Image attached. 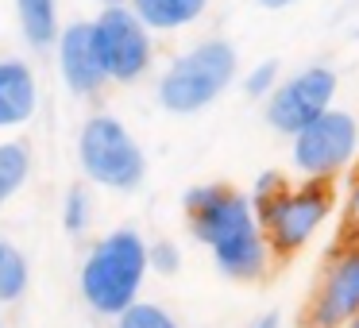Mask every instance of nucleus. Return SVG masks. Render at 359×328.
<instances>
[{
  "instance_id": "nucleus-2",
  "label": "nucleus",
  "mask_w": 359,
  "mask_h": 328,
  "mask_svg": "<svg viewBox=\"0 0 359 328\" xmlns=\"http://www.w3.org/2000/svg\"><path fill=\"white\" fill-rule=\"evenodd\" d=\"M147 247L151 243L135 228H112L86 251L78 271V294L97 317L116 320L135 301H143V282L151 274Z\"/></svg>"
},
{
  "instance_id": "nucleus-21",
  "label": "nucleus",
  "mask_w": 359,
  "mask_h": 328,
  "mask_svg": "<svg viewBox=\"0 0 359 328\" xmlns=\"http://www.w3.org/2000/svg\"><path fill=\"white\" fill-rule=\"evenodd\" d=\"M248 328H282V317L278 313H263V317H255Z\"/></svg>"
},
{
  "instance_id": "nucleus-15",
  "label": "nucleus",
  "mask_w": 359,
  "mask_h": 328,
  "mask_svg": "<svg viewBox=\"0 0 359 328\" xmlns=\"http://www.w3.org/2000/svg\"><path fill=\"white\" fill-rule=\"evenodd\" d=\"M32 286V266H27V255L16 247L12 240L0 235V305H12L27 294Z\"/></svg>"
},
{
  "instance_id": "nucleus-20",
  "label": "nucleus",
  "mask_w": 359,
  "mask_h": 328,
  "mask_svg": "<svg viewBox=\"0 0 359 328\" xmlns=\"http://www.w3.org/2000/svg\"><path fill=\"white\" fill-rule=\"evenodd\" d=\"M344 228H348V240L359 243V166L348 182V193H344Z\"/></svg>"
},
{
  "instance_id": "nucleus-19",
  "label": "nucleus",
  "mask_w": 359,
  "mask_h": 328,
  "mask_svg": "<svg viewBox=\"0 0 359 328\" xmlns=\"http://www.w3.org/2000/svg\"><path fill=\"white\" fill-rule=\"evenodd\" d=\"M147 263H151V271L163 274V278L178 274V266H182V251H178V243H170V240H155V243L147 247Z\"/></svg>"
},
{
  "instance_id": "nucleus-6",
  "label": "nucleus",
  "mask_w": 359,
  "mask_h": 328,
  "mask_svg": "<svg viewBox=\"0 0 359 328\" xmlns=\"http://www.w3.org/2000/svg\"><path fill=\"white\" fill-rule=\"evenodd\" d=\"M93 47L101 58V70L116 86H135L155 62V35L140 24L132 8H101L93 20Z\"/></svg>"
},
{
  "instance_id": "nucleus-24",
  "label": "nucleus",
  "mask_w": 359,
  "mask_h": 328,
  "mask_svg": "<svg viewBox=\"0 0 359 328\" xmlns=\"http://www.w3.org/2000/svg\"><path fill=\"white\" fill-rule=\"evenodd\" d=\"M348 328H359V317H355V320H351V324H348Z\"/></svg>"
},
{
  "instance_id": "nucleus-25",
  "label": "nucleus",
  "mask_w": 359,
  "mask_h": 328,
  "mask_svg": "<svg viewBox=\"0 0 359 328\" xmlns=\"http://www.w3.org/2000/svg\"><path fill=\"white\" fill-rule=\"evenodd\" d=\"M0 328H4V324H0Z\"/></svg>"
},
{
  "instance_id": "nucleus-17",
  "label": "nucleus",
  "mask_w": 359,
  "mask_h": 328,
  "mask_svg": "<svg viewBox=\"0 0 359 328\" xmlns=\"http://www.w3.org/2000/svg\"><path fill=\"white\" fill-rule=\"evenodd\" d=\"M93 224V193L86 186H70L62 197V228L70 235H86Z\"/></svg>"
},
{
  "instance_id": "nucleus-13",
  "label": "nucleus",
  "mask_w": 359,
  "mask_h": 328,
  "mask_svg": "<svg viewBox=\"0 0 359 328\" xmlns=\"http://www.w3.org/2000/svg\"><path fill=\"white\" fill-rule=\"evenodd\" d=\"M16 20L32 50H50L62 35L58 27V0H16Z\"/></svg>"
},
{
  "instance_id": "nucleus-4",
  "label": "nucleus",
  "mask_w": 359,
  "mask_h": 328,
  "mask_svg": "<svg viewBox=\"0 0 359 328\" xmlns=\"http://www.w3.org/2000/svg\"><path fill=\"white\" fill-rule=\"evenodd\" d=\"M240 74V55L228 39H201L186 47L158 78V104L170 116H194L228 93Z\"/></svg>"
},
{
  "instance_id": "nucleus-1",
  "label": "nucleus",
  "mask_w": 359,
  "mask_h": 328,
  "mask_svg": "<svg viewBox=\"0 0 359 328\" xmlns=\"http://www.w3.org/2000/svg\"><path fill=\"white\" fill-rule=\"evenodd\" d=\"M182 209H186L189 235L212 255L224 278L259 282L271 271L274 251L266 243L248 193L224 186V182H205V186L186 189Z\"/></svg>"
},
{
  "instance_id": "nucleus-16",
  "label": "nucleus",
  "mask_w": 359,
  "mask_h": 328,
  "mask_svg": "<svg viewBox=\"0 0 359 328\" xmlns=\"http://www.w3.org/2000/svg\"><path fill=\"white\" fill-rule=\"evenodd\" d=\"M112 328H182V320L158 301H135L124 317L112 320Z\"/></svg>"
},
{
  "instance_id": "nucleus-9",
  "label": "nucleus",
  "mask_w": 359,
  "mask_h": 328,
  "mask_svg": "<svg viewBox=\"0 0 359 328\" xmlns=\"http://www.w3.org/2000/svg\"><path fill=\"white\" fill-rule=\"evenodd\" d=\"M359 317V243L348 240L328 255L320 282L309 297V328H348Z\"/></svg>"
},
{
  "instance_id": "nucleus-22",
  "label": "nucleus",
  "mask_w": 359,
  "mask_h": 328,
  "mask_svg": "<svg viewBox=\"0 0 359 328\" xmlns=\"http://www.w3.org/2000/svg\"><path fill=\"white\" fill-rule=\"evenodd\" d=\"M255 4L266 12H282V8H290V4H297V0H255Z\"/></svg>"
},
{
  "instance_id": "nucleus-23",
  "label": "nucleus",
  "mask_w": 359,
  "mask_h": 328,
  "mask_svg": "<svg viewBox=\"0 0 359 328\" xmlns=\"http://www.w3.org/2000/svg\"><path fill=\"white\" fill-rule=\"evenodd\" d=\"M97 4H101V8H124L128 0H97Z\"/></svg>"
},
{
  "instance_id": "nucleus-8",
  "label": "nucleus",
  "mask_w": 359,
  "mask_h": 328,
  "mask_svg": "<svg viewBox=\"0 0 359 328\" xmlns=\"http://www.w3.org/2000/svg\"><path fill=\"white\" fill-rule=\"evenodd\" d=\"M336 89H340V81H336L332 66H305L294 78H282V86L266 97V124L278 135L294 139L313 120L332 112Z\"/></svg>"
},
{
  "instance_id": "nucleus-10",
  "label": "nucleus",
  "mask_w": 359,
  "mask_h": 328,
  "mask_svg": "<svg viewBox=\"0 0 359 328\" xmlns=\"http://www.w3.org/2000/svg\"><path fill=\"white\" fill-rule=\"evenodd\" d=\"M55 55H58V74H62L70 93L93 97L109 86V78L101 70V58H97V47H93L89 20H74V24L62 27V35L55 43Z\"/></svg>"
},
{
  "instance_id": "nucleus-14",
  "label": "nucleus",
  "mask_w": 359,
  "mask_h": 328,
  "mask_svg": "<svg viewBox=\"0 0 359 328\" xmlns=\"http://www.w3.org/2000/svg\"><path fill=\"white\" fill-rule=\"evenodd\" d=\"M32 178V147L20 139H0V209Z\"/></svg>"
},
{
  "instance_id": "nucleus-18",
  "label": "nucleus",
  "mask_w": 359,
  "mask_h": 328,
  "mask_svg": "<svg viewBox=\"0 0 359 328\" xmlns=\"http://www.w3.org/2000/svg\"><path fill=\"white\" fill-rule=\"evenodd\" d=\"M278 86H282V70H278L274 58L259 62L255 70H248V78H243V93L248 97H271Z\"/></svg>"
},
{
  "instance_id": "nucleus-7",
  "label": "nucleus",
  "mask_w": 359,
  "mask_h": 328,
  "mask_svg": "<svg viewBox=\"0 0 359 328\" xmlns=\"http://www.w3.org/2000/svg\"><path fill=\"white\" fill-rule=\"evenodd\" d=\"M359 155V120L344 109L325 112L290 139V163L305 182H332Z\"/></svg>"
},
{
  "instance_id": "nucleus-5",
  "label": "nucleus",
  "mask_w": 359,
  "mask_h": 328,
  "mask_svg": "<svg viewBox=\"0 0 359 328\" xmlns=\"http://www.w3.org/2000/svg\"><path fill=\"white\" fill-rule=\"evenodd\" d=\"M78 166L93 186L112 193H135L147 178V155L140 139L112 112H93L78 128Z\"/></svg>"
},
{
  "instance_id": "nucleus-3",
  "label": "nucleus",
  "mask_w": 359,
  "mask_h": 328,
  "mask_svg": "<svg viewBox=\"0 0 359 328\" xmlns=\"http://www.w3.org/2000/svg\"><path fill=\"white\" fill-rule=\"evenodd\" d=\"M251 205L263 224V235L278 259H290L325 228V220L336 209L332 182H297L290 186L282 174L266 170L251 186Z\"/></svg>"
},
{
  "instance_id": "nucleus-12",
  "label": "nucleus",
  "mask_w": 359,
  "mask_h": 328,
  "mask_svg": "<svg viewBox=\"0 0 359 328\" xmlns=\"http://www.w3.org/2000/svg\"><path fill=\"white\" fill-rule=\"evenodd\" d=\"M128 8L140 16V24L147 27L151 35L163 32H182V27L197 24L209 8V0H128Z\"/></svg>"
},
{
  "instance_id": "nucleus-11",
  "label": "nucleus",
  "mask_w": 359,
  "mask_h": 328,
  "mask_svg": "<svg viewBox=\"0 0 359 328\" xmlns=\"http://www.w3.org/2000/svg\"><path fill=\"white\" fill-rule=\"evenodd\" d=\"M39 109V78L24 58H0V132L24 128Z\"/></svg>"
}]
</instances>
